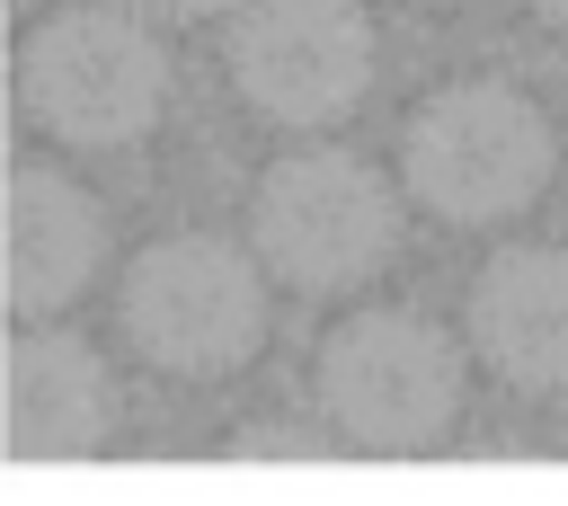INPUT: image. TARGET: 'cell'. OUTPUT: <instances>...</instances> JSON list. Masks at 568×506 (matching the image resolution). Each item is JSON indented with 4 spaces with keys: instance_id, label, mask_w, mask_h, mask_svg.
Masks as SVG:
<instances>
[{
    "instance_id": "1",
    "label": "cell",
    "mask_w": 568,
    "mask_h": 506,
    "mask_svg": "<svg viewBox=\"0 0 568 506\" xmlns=\"http://www.w3.org/2000/svg\"><path fill=\"white\" fill-rule=\"evenodd\" d=\"M18 98L27 115L71 142V151H124L160 124L169 107V53L160 36L142 27V9L124 0H80V9H53L27 53H18Z\"/></svg>"
},
{
    "instance_id": "2",
    "label": "cell",
    "mask_w": 568,
    "mask_h": 506,
    "mask_svg": "<svg viewBox=\"0 0 568 506\" xmlns=\"http://www.w3.org/2000/svg\"><path fill=\"white\" fill-rule=\"evenodd\" d=\"M559 133L550 115L515 89V80H453L435 89L408 133H399V169L408 195L444 222H506L550 186Z\"/></svg>"
},
{
    "instance_id": "3",
    "label": "cell",
    "mask_w": 568,
    "mask_h": 506,
    "mask_svg": "<svg viewBox=\"0 0 568 506\" xmlns=\"http://www.w3.org/2000/svg\"><path fill=\"white\" fill-rule=\"evenodd\" d=\"M320 408L355 453H426L462 417V355L417 311H355L320 346Z\"/></svg>"
},
{
    "instance_id": "4",
    "label": "cell",
    "mask_w": 568,
    "mask_h": 506,
    "mask_svg": "<svg viewBox=\"0 0 568 506\" xmlns=\"http://www.w3.org/2000/svg\"><path fill=\"white\" fill-rule=\"evenodd\" d=\"M115 320H124V337H133L142 364L204 382V373H231V364L257 355V337H266V284H257V266L231 240L178 231V240H151L133 257V275L115 293Z\"/></svg>"
},
{
    "instance_id": "5",
    "label": "cell",
    "mask_w": 568,
    "mask_h": 506,
    "mask_svg": "<svg viewBox=\"0 0 568 506\" xmlns=\"http://www.w3.org/2000/svg\"><path fill=\"white\" fill-rule=\"evenodd\" d=\"M257 257L302 293H346L399 249V204L355 151H293L257 178L248 204Z\"/></svg>"
},
{
    "instance_id": "6",
    "label": "cell",
    "mask_w": 568,
    "mask_h": 506,
    "mask_svg": "<svg viewBox=\"0 0 568 506\" xmlns=\"http://www.w3.org/2000/svg\"><path fill=\"white\" fill-rule=\"evenodd\" d=\"M231 80L266 124H337L373 89V18L355 0H248L231 27Z\"/></svg>"
},
{
    "instance_id": "7",
    "label": "cell",
    "mask_w": 568,
    "mask_h": 506,
    "mask_svg": "<svg viewBox=\"0 0 568 506\" xmlns=\"http://www.w3.org/2000/svg\"><path fill=\"white\" fill-rule=\"evenodd\" d=\"M470 346L515 391H568V249H497L470 275Z\"/></svg>"
},
{
    "instance_id": "8",
    "label": "cell",
    "mask_w": 568,
    "mask_h": 506,
    "mask_svg": "<svg viewBox=\"0 0 568 506\" xmlns=\"http://www.w3.org/2000/svg\"><path fill=\"white\" fill-rule=\"evenodd\" d=\"M115 435V382L89 337L27 328L9 346V453L18 462H80Z\"/></svg>"
},
{
    "instance_id": "9",
    "label": "cell",
    "mask_w": 568,
    "mask_h": 506,
    "mask_svg": "<svg viewBox=\"0 0 568 506\" xmlns=\"http://www.w3.org/2000/svg\"><path fill=\"white\" fill-rule=\"evenodd\" d=\"M98 266H106V204L62 169L18 160L9 169V302L62 311Z\"/></svg>"
},
{
    "instance_id": "10",
    "label": "cell",
    "mask_w": 568,
    "mask_h": 506,
    "mask_svg": "<svg viewBox=\"0 0 568 506\" xmlns=\"http://www.w3.org/2000/svg\"><path fill=\"white\" fill-rule=\"evenodd\" d=\"M231 453H240V462H328V444H320L311 426H248Z\"/></svg>"
},
{
    "instance_id": "11",
    "label": "cell",
    "mask_w": 568,
    "mask_h": 506,
    "mask_svg": "<svg viewBox=\"0 0 568 506\" xmlns=\"http://www.w3.org/2000/svg\"><path fill=\"white\" fill-rule=\"evenodd\" d=\"M133 9H151V18H213L222 0H133Z\"/></svg>"
},
{
    "instance_id": "12",
    "label": "cell",
    "mask_w": 568,
    "mask_h": 506,
    "mask_svg": "<svg viewBox=\"0 0 568 506\" xmlns=\"http://www.w3.org/2000/svg\"><path fill=\"white\" fill-rule=\"evenodd\" d=\"M532 9H541V18H550V27H568V0H532Z\"/></svg>"
}]
</instances>
